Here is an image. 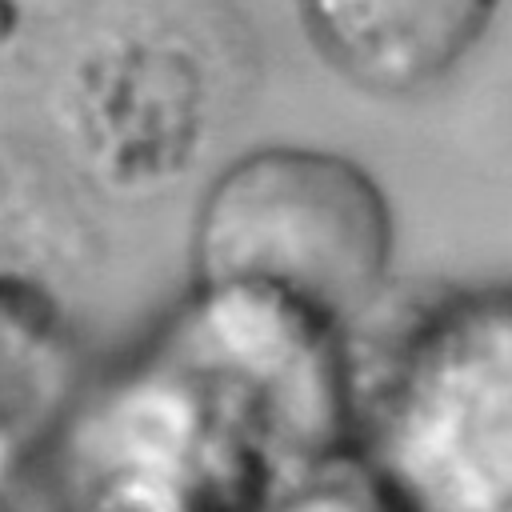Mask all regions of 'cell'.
<instances>
[{
    "label": "cell",
    "instance_id": "obj_4",
    "mask_svg": "<svg viewBox=\"0 0 512 512\" xmlns=\"http://www.w3.org/2000/svg\"><path fill=\"white\" fill-rule=\"evenodd\" d=\"M84 0H0V88L60 56L80 28Z\"/></svg>",
    "mask_w": 512,
    "mask_h": 512
},
{
    "label": "cell",
    "instance_id": "obj_2",
    "mask_svg": "<svg viewBox=\"0 0 512 512\" xmlns=\"http://www.w3.org/2000/svg\"><path fill=\"white\" fill-rule=\"evenodd\" d=\"M396 220L352 156L264 144L228 160L192 216V264L212 288L276 292L320 320L360 316L388 280Z\"/></svg>",
    "mask_w": 512,
    "mask_h": 512
},
{
    "label": "cell",
    "instance_id": "obj_3",
    "mask_svg": "<svg viewBox=\"0 0 512 512\" xmlns=\"http://www.w3.org/2000/svg\"><path fill=\"white\" fill-rule=\"evenodd\" d=\"M320 64L376 100L440 88L480 48L504 0H292Z\"/></svg>",
    "mask_w": 512,
    "mask_h": 512
},
{
    "label": "cell",
    "instance_id": "obj_1",
    "mask_svg": "<svg viewBox=\"0 0 512 512\" xmlns=\"http://www.w3.org/2000/svg\"><path fill=\"white\" fill-rule=\"evenodd\" d=\"M252 76V32L224 0H124L56 56L64 160L116 200H152L204 164Z\"/></svg>",
    "mask_w": 512,
    "mask_h": 512
}]
</instances>
